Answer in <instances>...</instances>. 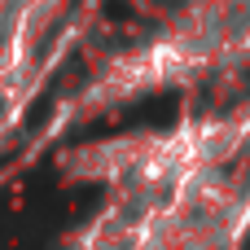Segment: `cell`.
<instances>
[{
	"label": "cell",
	"mask_w": 250,
	"mask_h": 250,
	"mask_svg": "<svg viewBox=\"0 0 250 250\" xmlns=\"http://www.w3.org/2000/svg\"><path fill=\"white\" fill-rule=\"evenodd\" d=\"M246 198H250V193H246Z\"/></svg>",
	"instance_id": "cell-1"
}]
</instances>
